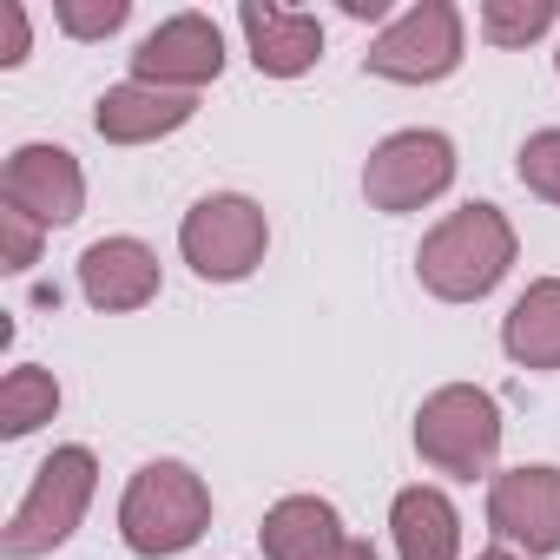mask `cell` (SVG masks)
<instances>
[{"label":"cell","instance_id":"6da1fadb","mask_svg":"<svg viewBox=\"0 0 560 560\" xmlns=\"http://www.w3.org/2000/svg\"><path fill=\"white\" fill-rule=\"evenodd\" d=\"M514 224L501 205H462L416 244V277L442 304H481L514 270Z\"/></svg>","mask_w":560,"mask_h":560},{"label":"cell","instance_id":"7a4b0ae2","mask_svg":"<svg viewBox=\"0 0 560 560\" xmlns=\"http://www.w3.org/2000/svg\"><path fill=\"white\" fill-rule=\"evenodd\" d=\"M211 527V488L191 462H145L126 494H119V540L139 553V560H172L185 547H198Z\"/></svg>","mask_w":560,"mask_h":560},{"label":"cell","instance_id":"3957f363","mask_svg":"<svg viewBox=\"0 0 560 560\" xmlns=\"http://www.w3.org/2000/svg\"><path fill=\"white\" fill-rule=\"evenodd\" d=\"M416 455L448 481H494L501 455V402L481 383H442L416 409Z\"/></svg>","mask_w":560,"mask_h":560},{"label":"cell","instance_id":"277c9868","mask_svg":"<svg viewBox=\"0 0 560 560\" xmlns=\"http://www.w3.org/2000/svg\"><path fill=\"white\" fill-rule=\"evenodd\" d=\"M93 488H100V462H93V448H80V442L54 448V455L34 468V488L21 494L8 534H0V553H8V560H40V553L67 547L73 527H80L86 508H93Z\"/></svg>","mask_w":560,"mask_h":560},{"label":"cell","instance_id":"5b68a950","mask_svg":"<svg viewBox=\"0 0 560 560\" xmlns=\"http://www.w3.org/2000/svg\"><path fill=\"white\" fill-rule=\"evenodd\" d=\"M270 250V218L244 191H211L178 218V257L205 284H244Z\"/></svg>","mask_w":560,"mask_h":560},{"label":"cell","instance_id":"8992f818","mask_svg":"<svg viewBox=\"0 0 560 560\" xmlns=\"http://www.w3.org/2000/svg\"><path fill=\"white\" fill-rule=\"evenodd\" d=\"M455 67H462V8H448V0H416L363 54V73L396 86H435Z\"/></svg>","mask_w":560,"mask_h":560},{"label":"cell","instance_id":"52a82bcc","mask_svg":"<svg viewBox=\"0 0 560 560\" xmlns=\"http://www.w3.org/2000/svg\"><path fill=\"white\" fill-rule=\"evenodd\" d=\"M448 185H455V139L429 132V126L389 132L363 165V198H370V211H389V218L435 205Z\"/></svg>","mask_w":560,"mask_h":560},{"label":"cell","instance_id":"ba28073f","mask_svg":"<svg viewBox=\"0 0 560 560\" xmlns=\"http://www.w3.org/2000/svg\"><path fill=\"white\" fill-rule=\"evenodd\" d=\"M488 527L501 547L547 560L560 553V468L534 462V468H501L488 481Z\"/></svg>","mask_w":560,"mask_h":560},{"label":"cell","instance_id":"9c48e42d","mask_svg":"<svg viewBox=\"0 0 560 560\" xmlns=\"http://www.w3.org/2000/svg\"><path fill=\"white\" fill-rule=\"evenodd\" d=\"M218 73H224V34H218L211 14H172L132 47V80L139 86H165V93L198 100V86H211Z\"/></svg>","mask_w":560,"mask_h":560},{"label":"cell","instance_id":"30bf717a","mask_svg":"<svg viewBox=\"0 0 560 560\" xmlns=\"http://www.w3.org/2000/svg\"><path fill=\"white\" fill-rule=\"evenodd\" d=\"M0 205L27 211L40 231H60L86 211V172L67 145H21L8 165H0Z\"/></svg>","mask_w":560,"mask_h":560},{"label":"cell","instance_id":"8fae6325","mask_svg":"<svg viewBox=\"0 0 560 560\" xmlns=\"http://www.w3.org/2000/svg\"><path fill=\"white\" fill-rule=\"evenodd\" d=\"M80 298L100 317L145 311L159 298V257H152V244H139V237H100V244H86L80 250Z\"/></svg>","mask_w":560,"mask_h":560},{"label":"cell","instance_id":"7c38bea8","mask_svg":"<svg viewBox=\"0 0 560 560\" xmlns=\"http://www.w3.org/2000/svg\"><path fill=\"white\" fill-rule=\"evenodd\" d=\"M237 27H244V47H250V67L264 80H298L324 60V21L317 14H298V8H270V0H244L237 8Z\"/></svg>","mask_w":560,"mask_h":560},{"label":"cell","instance_id":"4fadbf2b","mask_svg":"<svg viewBox=\"0 0 560 560\" xmlns=\"http://www.w3.org/2000/svg\"><path fill=\"white\" fill-rule=\"evenodd\" d=\"M198 100L191 93H165V86H139V80H119L93 100V132L106 145H152V139H172L178 126H191Z\"/></svg>","mask_w":560,"mask_h":560},{"label":"cell","instance_id":"5bb4252c","mask_svg":"<svg viewBox=\"0 0 560 560\" xmlns=\"http://www.w3.org/2000/svg\"><path fill=\"white\" fill-rule=\"evenodd\" d=\"M389 540L396 560H462V514L442 488L416 481L389 501Z\"/></svg>","mask_w":560,"mask_h":560},{"label":"cell","instance_id":"9a60e30c","mask_svg":"<svg viewBox=\"0 0 560 560\" xmlns=\"http://www.w3.org/2000/svg\"><path fill=\"white\" fill-rule=\"evenodd\" d=\"M257 540H264V560H330L350 534H343V514L324 494H284L264 514Z\"/></svg>","mask_w":560,"mask_h":560},{"label":"cell","instance_id":"2e32d148","mask_svg":"<svg viewBox=\"0 0 560 560\" xmlns=\"http://www.w3.org/2000/svg\"><path fill=\"white\" fill-rule=\"evenodd\" d=\"M501 350L521 370H560V277H534V284L508 304Z\"/></svg>","mask_w":560,"mask_h":560},{"label":"cell","instance_id":"e0dca14e","mask_svg":"<svg viewBox=\"0 0 560 560\" xmlns=\"http://www.w3.org/2000/svg\"><path fill=\"white\" fill-rule=\"evenodd\" d=\"M60 416V383H54V370H40V363H21V370H8L0 376V435L8 442H27L40 422H54Z\"/></svg>","mask_w":560,"mask_h":560},{"label":"cell","instance_id":"ac0fdd59","mask_svg":"<svg viewBox=\"0 0 560 560\" xmlns=\"http://www.w3.org/2000/svg\"><path fill=\"white\" fill-rule=\"evenodd\" d=\"M560 21L553 0H481V40L488 47H527Z\"/></svg>","mask_w":560,"mask_h":560},{"label":"cell","instance_id":"d6986e66","mask_svg":"<svg viewBox=\"0 0 560 560\" xmlns=\"http://www.w3.org/2000/svg\"><path fill=\"white\" fill-rule=\"evenodd\" d=\"M514 172H521V185H527L534 198L560 205V126L527 132V139H521V152H514Z\"/></svg>","mask_w":560,"mask_h":560},{"label":"cell","instance_id":"ffe728a7","mask_svg":"<svg viewBox=\"0 0 560 560\" xmlns=\"http://www.w3.org/2000/svg\"><path fill=\"white\" fill-rule=\"evenodd\" d=\"M132 21V0H60L54 8V27L67 40H106Z\"/></svg>","mask_w":560,"mask_h":560},{"label":"cell","instance_id":"44dd1931","mask_svg":"<svg viewBox=\"0 0 560 560\" xmlns=\"http://www.w3.org/2000/svg\"><path fill=\"white\" fill-rule=\"evenodd\" d=\"M0 250H8V270H34L40 264V224L27 211L0 205Z\"/></svg>","mask_w":560,"mask_h":560},{"label":"cell","instance_id":"7402d4cb","mask_svg":"<svg viewBox=\"0 0 560 560\" xmlns=\"http://www.w3.org/2000/svg\"><path fill=\"white\" fill-rule=\"evenodd\" d=\"M0 21H8V60H0V67H21L27 60V8H21V0H8V8H0Z\"/></svg>","mask_w":560,"mask_h":560},{"label":"cell","instance_id":"603a6c76","mask_svg":"<svg viewBox=\"0 0 560 560\" xmlns=\"http://www.w3.org/2000/svg\"><path fill=\"white\" fill-rule=\"evenodd\" d=\"M343 14H350V21H383L389 8H383V0H343Z\"/></svg>","mask_w":560,"mask_h":560},{"label":"cell","instance_id":"cb8c5ba5","mask_svg":"<svg viewBox=\"0 0 560 560\" xmlns=\"http://www.w3.org/2000/svg\"><path fill=\"white\" fill-rule=\"evenodd\" d=\"M330 560H376V547H370V540H357V534H350V540H343V547H337V553H330Z\"/></svg>","mask_w":560,"mask_h":560},{"label":"cell","instance_id":"d4e9b609","mask_svg":"<svg viewBox=\"0 0 560 560\" xmlns=\"http://www.w3.org/2000/svg\"><path fill=\"white\" fill-rule=\"evenodd\" d=\"M475 560H521L514 547H488V553H475Z\"/></svg>","mask_w":560,"mask_h":560},{"label":"cell","instance_id":"484cf974","mask_svg":"<svg viewBox=\"0 0 560 560\" xmlns=\"http://www.w3.org/2000/svg\"><path fill=\"white\" fill-rule=\"evenodd\" d=\"M553 73H560V54H553Z\"/></svg>","mask_w":560,"mask_h":560}]
</instances>
